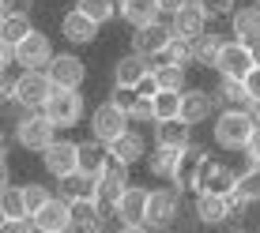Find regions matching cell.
Segmentation results:
<instances>
[{
    "label": "cell",
    "instance_id": "obj_1",
    "mask_svg": "<svg viewBox=\"0 0 260 233\" xmlns=\"http://www.w3.org/2000/svg\"><path fill=\"white\" fill-rule=\"evenodd\" d=\"M256 113L253 109H222L211 124V136L222 150H245L249 136L256 132Z\"/></svg>",
    "mask_w": 260,
    "mask_h": 233
},
{
    "label": "cell",
    "instance_id": "obj_2",
    "mask_svg": "<svg viewBox=\"0 0 260 233\" xmlns=\"http://www.w3.org/2000/svg\"><path fill=\"white\" fill-rule=\"evenodd\" d=\"M12 136H15V143H19L23 150H30V154H42V150H46L49 143L57 139V124H53L42 109H26L19 121H15Z\"/></svg>",
    "mask_w": 260,
    "mask_h": 233
},
{
    "label": "cell",
    "instance_id": "obj_3",
    "mask_svg": "<svg viewBox=\"0 0 260 233\" xmlns=\"http://www.w3.org/2000/svg\"><path fill=\"white\" fill-rule=\"evenodd\" d=\"M42 113H46L57 128H76V124L83 121L87 105H83V94H79L76 87H53V94H49V102L42 105Z\"/></svg>",
    "mask_w": 260,
    "mask_h": 233
},
{
    "label": "cell",
    "instance_id": "obj_4",
    "mask_svg": "<svg viewBox=\"0 0 260 233\" xmlns=\"http://www.w3.org/2000/svg\"><path fill=\"white\" fill-rule=\"evenodd\" d=\"M128 121H132V113L110 98V102L94 105V113H91V136L102 139V143H113V139H121L124 132H128Z\"/></svg>",
    "mask_w": 260,
    "mask_h": 233
},
{
    "label": "cell",
    "instance_id": "obj_5",
    "mask_svg": "<svg viewBox=\"0 0 260 233\" xmlns=\"http://www.w3.org/2000/svg\"><path fill=\"white\" fill-rule=\"evenodd\" d=\"M177 218H181V192H177V188H155L151 200H147V218H143V226L166 233Z\"/></svg>",
    "mask_w": 260,
    "mask_h": 233
},
{
    "label": "cell",
    "instance_id": "obj_6",
    "mask_svg": "<svg viewBox=\"0 0 260 233\" xmlns=\"http://www.w3.org/2000/svg\"><path fill=\"white\" fill-rule=\"evenodd\" d=\"M53 87H57V83L49 79L46 68H38V71H19V75H15V102L26 105V109H42V105L49 102Z\"/></svg>",
    "mask_w": 260,
    "mask_h": 233
},
{
    "label": "cell",
    "instance_id": "obj_7",
    "mask_svg": "<svg viewBox=\"0 0 260 233\" xmlns=\"http://www.w3.org/2000/svg\"><path fill=\"white\" fill-rule=\"evenodd\" d=\"M253 49L245 46V42H238V38H230V42H222V49H219V57H215V71H219L222 79H245L249 71H253Z\"/></svg>",
    "mask_w": 260,
    "mask_h": 233
},
{
    "label": "cell",
    "instance_id": "obj_8",
    "mask_svg": "<svg viewBox=\"0 0 260 233\" xmlns=\"http://www.w3.org/2000/svg\"><path fill=\"white\" fill-rule=\"evenodd\" d=\"M124 188H128V166L113 162L102 177H98V200H94L98 211L102 214H117V203H121Z\"/></svg>",
    "mask_w": 260,
    "mask_h": 233
},
{
    "label": "cell",
    "instance_id": "obj_9",
    "mask_svg": "<svg viewBox=\"0 0 260 233\" xmlns=\"http://www.w3.org/2000/svg\"><path fill=\"white\" fill-rule=\"evenodd\" d=\"M53 42H49V34H42V30H34L26 42H19L15 46V64H19L23 71H38V68H49L53 64Z\"/></svg>",
    "mask_w": 260,
    "mask_h": 233
},
{
    "label": "cell",
    "instance_id": "obj_10",
    "mask_svg": "<svg viewBox=\"0 0 260 233\" xmlns=\"http://www.w3.org/2000/svg\"><path fill=\"white\" fill-rule=\"evenodd\" d=\"M42 166H46V173L49 177H68V173H76L79 169V143H72V139H53L46 150H42Z\"/></svg>",
    "mask_w": 260,
    "mask_h": 233
},
{
    "label": "cell",
    "instance_id": "obj_11",
    "mask_svg": "<svg viewBox=\"0 0 260 233\" xmlns=\"http://www.w3.org/2000/svg\"><path fill=\"white\" fill-rule=\"evenodd\" d=\"M34 226L38 233H64V229H76V207L64 200V196H53V200L34 214Z\"/></svg>",
    "mask_w": 260,
    "mask_h": 233
},
{
    "label": "cell",
    "instance_id": "obj_12",
    "mask_svg": "<svg viewBox=\"0 0 260 233\" xmlns=\"http://www.w3.org/2000/svg\"><path fill=\"white\" fill-rule=\"evenodd\" d=\"M174 42V26L170 23H151V26H136V34H132V53H143V57L158 60L166 53V46Z\"/></svg>",
    "mask_w": 260,
    "mask_h": 233
},
{
    "label": "cell",
    "instance_id": "obj_13",
    "mask_svg": "<svg viewBox=\"0 0 260 233\" xmlns=\"http://www.w3.org/2000/svg\"><path fill=\"white\" fill-rule=\"evenodd\" d=\"M181 116L189 124H204L211 116H219V94L204 91V87H189L181 94Z\"/></svg>",
    "mask_w": 260,
    "mask_h": 233
},
{
    "label": "cell",
    "instance_id": "obj_14",
    "mask_svg": "<svg viewBox=\"0 0 260 233\" xmlns=\"http://www.w3.org/2000/svg\"><path fill=\"white\" fill-rule=\"evenodd\" d=\"M204 162H208V154H204V147H189L181 150V158H177V169H174V188L177 192H196V184H200V173H204Z\"/></svg>",
    "mask_w": 260,
    "mask_h": 233
},
{
    "label": "cell",
    "instance_id": "obj_15",
    "mask_svg": "<svg viewBox=\"0 0 260 233\" xmlns=\"http://www.w3.org/2000/svg\"><path fill=\"white\" fill-rule=\"evenodd\" d=\"M151 71H155V60H151V57L128 53V57H121L117 64H113V87H128V91H136Z\"/></svg>",
    "mask_w": 260,
    "mask_h": 233
},
{
    "label": "cell",
    "instance_id": "obj_16",
    "mask_svg": "<svg viewBox=\"0 0 260 233\" xmlns=\"http://www.w3.org/2000/svg\"><path fill=\"white\" fill-rule=\"evenodd\" d=\"M113 166V154H110V143H102V139H83L79 143V173H87V177H102L106 169Z\"/></svg>",
    "mask_w": 260,
    "mask_h": 233
},
{
    "label": "cell",
    "instance_id": "obj_17",
    "mask_svg": "<svg viewBox=\"0 0 260 233\" xmlns=\"http://www.w3.org/2000/svg\"><path fill=\"white\" fill-rule=\"evenodd\" d=\"M196 222L200 226H222V222L234 214V207H230V196H215V192H196Z\"/></svg>",
    "mask_w": 260,
    "mask_h": 233
},
{
    "label": "cell",
    "instance_id": "obj_18",
    "mask_svg": "<svg viewBox=\"0 0 260 233\" xmlns=\"http://www.w3.org/2000/svg\"><path fill=\"white\" fill-rule=\"evenodd\" d=\"M46 71H49V79L57 87H76V91L83 87V79H87V64L76 57V53H57Z\"/></svg>",
    "mask_w": 260,
    "mask_h": 233
},
{
    "label": "cell",
    "instance_id": "obj_19",
    "mask_svg": "<svg viewBox=\"0 0 260 233\" xmlns=\"http://www.w3.org/2000/svg\"><path fill=\"white\" fill-rule=\"evenodd\" d=\"M60 34H64V42H72V46H91L98 38V23L91 15H83L79 8H72V12L60 15Z\"/></svg>",
    "mask_w": 260,
    "mask_h": 233
},
{
    "label": "cell",
    "instance_id": "obj_20",
    "mask_svg": "<svg viewBox=\"0 0 260 233\" xmlns=\"http://www.w3.org/2000/svg\"><path fill=\"white\" fill-rule=\"evenodd\" d=\"M238 188V173L230 166L222 162H204V173H200V184H196V192H215V196H230Z\"/></svg>",
    "mask_w": 260,
    "mask_h": 233
},
{
    "label": "cell",
    "instance_id": "obj_21",
    "mask_svg": "<svg viewBox=\"0 0 260 233\" xmlns=\"http://www.w3.org/2000/svg\"><path fill=\"white\" fill-rule=\"evenodd\" d=\"M208 19H211V15L192 0V4H185V8H181V12L170 15V26H174L177 38H189V42H192V38H200V34L208 30Z\"/></svg>",
    "mask_w": 260,
    "mask_h": 233
},
{
    "label": "cell",
    "instance_id": "obj_22",
    "mask_svg": "<svg viewBox=\"0 0 260 233\" xmlns=\"http://www.w3.org/2000/svg\"><path fill=\"white\" fill-rule=\"evenodd\" d=\"M147 200H151V188L143 184H128L117 203V218L128 222V226H143V218H147Z\"/></svg>",
    "mask_w": 260,
    "mask_h": 233
},
{
    "label": "cell",
    "instance_id": "obj_23",
    "mask_svg": "<svg viewBox=\"0 0 260 233\" xmlns=\"http://www.w3.org/2000/svg\"><path fill=\"white\" fill-rule=\"evenodd\" d=\"M57 196H64L72 207H79V203H94V200H98V181L76 169V173L60 177V192H57Z\"/></svg>",
    "mask_w": 260,
    "mask_h": 233
},
{
    "label": "cell",
    "instance_id": "obj_24",
    "mask_svg": "<svg viewBox=\"0 0 260 233\" xmlns=\"http://www.w3.org/2000/svg\"><path fill=\"white\" fill-rule=\"evenodd\" d=\"M192 143V124L185 116H174V121H155V147H177L185 150Z\"/></svg>",
    "mask_w": 260,
    "mask_h": 233
},
{
    "label": "cell",
    "instance_id": "obj_25",
    "mask_svg": "<svg viewBox=\"0 0 260 233\" xmlns=\"http://www.w3.org/2000/svg\"><path fill=\"white\" fill-rule=\"evenodd\" d=\"M110 154H113V162H121V166H136L140 158L147 154V139H143L136 128H128L121 139L110 143Z\"/></svg>",
    "mask_w": 260,
    "mask_h": 233
},
{
    "label": "cell",
    "instance_id": "obj_26",
    "mask_svg": "<svg viewBox=\"0 0 260 233\" xmlns=\"http://www.w3.org/2000/svg\"><path fill=\"white\" fill-rule=\"evenodd\" d=\"M121 19L132 23V26H151L162 19V4L158 0H121Z\"/></svg>",
    "mask_w": 260,
    "mask_h": 233
},
{
    "label": "cell",
    "instance_id": "obj_27",
    "mask_svg": "<svg viewBox=\"0 0 260 233\" xmlns=\"http://www.w3.org/2000/svg\"><path fill=\"white\" fill-rule=\"evenodd\" d=\"M230 34H234L238 42H245V46H253L260 42V8H238L234 15H230Z\"/></svg>",
    "mask_w": 260,
    "mask_h": 233
},
{
    "label": "cell",
    "instance_id": "obj_28",
    "mask_svg": "<svg viewBox=\"0 0 260 233\" xmlns=\"http://www.w3.org/2000/svg\"><path fill=\"white\" fill-rule=\"evenodd\" d=\"M34 34V23L26 12H15V15H4V23H0V42H8V46H19Z\"/></svg>",
    "mask_w": 260,
    "mask_h": 233
},
{
    "label": "cell",
    "instance_id": "obj_29",
    "mask_svg": "<svg viewBox=\"0 0 260 233\" xmlns=\"http://www.w3.org/2000/svg\"><path fill=\"white\" fill-rule=\"evenodd\" d=\"M177 158H181V150H177V147H155V154L147 158L151 177H158V181H174Z\"/></svg>",
    "mask_w": 260,
    "mask_h": 233
},
{
    "label": "cell",
    "instance_id": "obj_30",
    "mask_svg": "<svg viewBox=\"0 0 260 233\" xmlns=\"http://www.w3.org/2000/svg\"><path fill=\"white\" fill-rule=\"evenodd\" d=\"M219 102L226 109H253V98L245 91V79H222L219 83Z\"/></svg>",
    "mask_w": 260,
    "mask_h": 233
},
{
    "label": "cell",
    "instance_id": "obj_31",
    "mask_svg": "<svg viewBox=\"0 0 260 233\" xmlns=\"http://www.w3.org/2000/svg\"><path fill=\"white\" fill-rule=\"evenodd\" d=\"M0 214H4V218H30L23 184H4L0 188Z\"/></svg>",
    "mask_w": 260,
    "mask_h": 233
},
{
    "label": "cell",
    "instance_id": "obj_32",
    "mask_svg": "<svg viewBox=\"0 0 260 233\" xmlns=\"http://www.w3.org/2000/svg\"><path fill=\"white\" fill-rule=\"evenodd\" d=\"M219 49H222L219 34H208V30H204L200 38H192V60H196V64H204V68H215Z\"/></svg>",
    "mask_w": 260,
    "mask_h": 233
},
{
    "label": "cell",
    "instance_id": "obj_33",
    "mask_svg": "<svg viewBox=\"0 0 260 233\" xmlns=\"http://www.w3.org/2000/svg\"><path fill=\"white\" fill-rule=\"evenodd\" d=\"M155 83H158V91H185V68L155 60Z\"/></svg>",
    "mask_w": 260,
    "mask_h": 233
},
{
    "label": "cell",
    "instance_id": "obj_34",
    "mask_svg": "<svg viewBox=\"0 0 260 233\" xmlns=\"http://www.w3.org/2000/svg\"><path fill=\"white\" fill-rule=\"evenodd\" d=\"M181 94L185 91H158L155 94V121H174V116H181Z\"/></svg>",
    "mask_w": 260,
    "mask_h": 233
},
{
    "label": "cell",
    "instance_id": "obj_35",
    "mask_svg": "<svg viewBox=\"0 0 260 233\" xmlns=\"http://www.w3.org/2000/svg\"><path fill=\"white\" fill-rule=\"evenodd\" d=\"M158 60H166V64H181V68L196 64V60H192V42H189V38H177V34H174V42L166 46V53H162Z\"/></svg>",
    "mask_w": 260,
    "mask_h": 233
},
{
    "label": "cell",
    "instance_id": "obj_36",
    "mask_svg": "<svg viewBox=\"0 0 260 233\" xmlns=\"http://www.w3.org/2000/svg\"><path fill=\"white\" fill-rule=\"evenodd\" d=\"M76 8H79L83 15H91L98 26L110 23L113 15H117V4H113V0H76Z\"/></svg>",
    "mask_w": 260,
    "mask_h": 233
},
{
    "label": "cell",
    "instance_id": "obj_37",
    "mask_svg": "<svg viewBox=\"0 0 260 233\" xmlns=\"http://www.w3.org/2000/svg\"><path fill=\"white\" fill-rule=\"evenodd\" d=\"M23 196H26V211H30V218H34V214H38V211L53 200V196H49V188H46V184H38V181L23 184Z\"/></svg>",
    "mask_w": 260,
    "mask_h": 233
},
{
    "label": "cell",
    "instance_id": "obj_38",
    "mask_svg": "<svg viewBox=\"0 0 260 233\" xmlns=\"http://www.w3.org/2000/svg\"><path fill=\"white\" fill-rule=\"evenodd\" d=\"M238 188L253 203H260V166L256 162H249V169H241V173H238Z\"/></svg>",
    "mask_w": 260,
    "mask_h": 233
},
{
    "label": "cell",
    "instance_id": "obj_39",
    "mask_svg": "<svg viewBox=\"0 0 260 233\" xmlns=\"http://www.w3.org/2000/svg\"><path fill=\"white\" fill-rule=\"evenodd\" d=\"M132 121H140V124H147V121H155V98H147V94H136V102H132Z\"/></svg>",
    "mask_w": 260,
    "mask_h": 233
},
{
    "label": "cell",
    "instance_id": "obj_40",
    "mask_svg": "<svg viewBox=\"0 0 260 233\" xmlns=\"http://www.w3.org/2000/svg\"><path fill=\"white\" fill-rule=\"evenodd\" d=\"M211 19H222V15H234L238 12V0H196Z\"/></svg>",
    "mask_w": 260,
    "mask_h": 233
},
{
    "label": "cell",
    "instance_id": "obj_41",
    "mask_svg": "<svg viewBox=\"0 0 260 233\" xmlns=\"http://www.w3.org/2000/svg\"><path fill=\"white\" fill-rule=\"evenodd\" d=\"M0 233H38V226H34V218H4Z\"/></svg>",
    "mask_w": 260,
    "mask_h": 233
},
{
    "label": "cell",
    "instance_id": "obj_42",
    "mask_svg": "<svg viewBox=\"0 0 260 233\" xmlns=\"http://www.w3.org/2000/svg\"><path fill=\"white\" fill-rule=\"evenodd\" d=\"M245 91H249L253 102H260V64H253V71L245 75Z\"/></svg>",
    "mask_w": 260,
    "mask_h": 233
},
{
    "label": "cell",
    "instance_id": "obj_43",
    "mask_svg": "<svg viewBox=\"0 0 260 233\" xmlns=\"http://www.w3.org/2000/svg\"><path fill=\"white\" fill-rule=\"evenodd\" d=\"M245 158L260 166V124H256V132H253V136H249V143H245Z\"/></svg>",
    "mask_w": 260,
    "mask_h": 233
},
{
    "label": "cell",
    "instance_id": "obj_44",
    "mask_svg": "<svg viewBox=\"0 0 260 233\" xmlns=\"http://www.w3.org/2000/svg\"><path fill=\"white\" fill-rule=\"evenodd\" d=\"M158 4H162V12H166V15H174V12H181L185 4H192V0H158Z\"/></svg>",
    "mask_w": 260,
    "mask_h": 233
},
{
    "label": "cell",
    "instance_id": "obj_45",
    "mask_svg": "<svg viewBox=\"0 0 260 233\" xmlns=\"http://www.w3.org/2000/svg\"><path fill=\"white\" fill-rule=\"evenodd\" d=\"M117 233H147V226H128V222H121Z\"/></svg>",
    "mask_w": 260,
    "mask_h": 233
},
{
    "label": "cell",
    "instance_id": "obj_46",
    "mask_svg": "<svg viewBox=\"0 0 260 233\" xmlns=\"http://www.w3.org/2000/svg\"><path fill=\"white\" fill-rule=\"evenodd\" d=\"M249 49H253V60L260 64V42H253V46H249Z\"/></svg>",
    "mask_w": 260,
    "mask_h": 233
},
{
    "label": "cell",
    "instance_id": "obj_47",
    "mask_svg": "<svg viewBox=\"0 0 260 233\" xmlns=\"http://www.w3.org/2000/svg\"><path fill=\"white\" fill-rule=\"evenodd\" d=\"M253 113H256V121H260V102H253Z\"/></svg>",
    "mask_w": 260,
    "mask_h": 233
},
{
    "label": "cell",
    "instance_id": "obj_48",
    "mask_svg": "<svg viewBox=\"0 0 260 233\" xmlns=\"http://www.w3.org/2000/svg\"><path fill=\"white\" fill-rule=\"evenodd\" d=\"M226 233H249V229H241V226H238V229H226Z\"/></svg>",
    "mask_w": 260,
    "mask_h": 233
},
{
    "label": "cell",
    "instance_id": "obj_49",
    "mask_svg": "<svg viewBox=\"0 0 260 233\" xmlns=\"http://www.w3.org/2000/svg\"><path fill=\"white\" fill-rule=\"evenodd\" d=\"M64 233H79V229H64Z\"/></svg>",
    "mask_w": 260,
    "mask_h": 233
},
{
    "label": "cell",
    "instance_id": "obj_50",
    "mask_svg": "<svg viewBox=\"0 0 260 233\" xmlns=\"http://www.w3.org/2000/svg\"><path fill=\"white\" fill-rule=\"evenodd\" d=\"M113 4H117V8H121V0H113Z\"/></svg>",
    "mask_w": 260,
    "mask_h": 233
},
{
    "label": "cell",
    "instance_id": "obj_51",
    "mask_svg": "<svg viewBox=\"0 0 260 233\" xmlns=\"http://www.w3.org/2000/svg\"><path fill=\"white\" fill-rule=\"evenodd\" d=\"M256 8H260V0H256Z\"/></svg>",
    "mask_w": 260,
    "mask_h": 233
}]
</instances>
